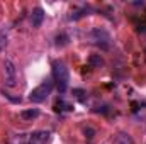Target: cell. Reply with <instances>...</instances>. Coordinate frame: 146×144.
<instances>
[{
    "label": "cell",
    "instance_id": "cell-10",
    "mask_svg": "<svg viewBox=\"0 0 146 144\" xmlns=\"http://www.w3.org/2000/svg\"><path fill=\"white\" fill-rule=\"evenodd\" d=\"M115 144H133V139L127 134H119L115 139Z\"/></svg>",
    "mask_w": 146,
    "mask_h": 144
},
{
    "label": "cell",
    "instance_id": "cell-8",
    "mask_svg": "<svg viewBox=\"0 0 146 144\" xmlns=\"http://www.w3.org/2000/svg\"><path fill=\"white\" fill-rule=\"evenodd\" d=\"M54 110L56 112H70V110H73V105L65 102V100H58L56 105H54Z\"/></svg>",
    "mask_w": 146,
    "mask_h": 144
},
{
    "label": "cell",
    "instance_id": "cell-2",
    "mask_svg": "<svg viewBox=\"0 0 146 144\" xmlns=\"http://www.w3.org/2000/svg\"><path fill=\"white\" fill-rule=\"evenodd\" d=\"M51 90H53V81L51 80H46V81H42L39 87H36L29 93V100L34 102V104H41V102H44L48 98V95L51 93Z\"/></svg>",
    "mask_w": 146,
    "mask_h": 144
},
{
    "label": "cell",
    "instance_id": "cell-5",
    "mask_svg": "<svg viewBox=\"0 0 146 144\" xmlns=\"http://www.w3.org/2000/svg\"><path fill=\"white\" fill-rule=\"evenodd\" d=\"M51 139L49 131H34L29 136V144H48Z\"/></svg>",
    "mask_w": 146,
    "mask_h": 144
},
{
    "label": "cell",
    "instance_id": "cell-3",
    "mask_svg": "<svg viewBox=\"0 0 146 144\" xmlns=\"http://www.w3.org/2000/svg\"><path fill=\"white\" fill-rule=\"evenodd\" d=\"M92 39H94V42H95L99 48H102V49H109L110 44H112L110 34L106 29H102V27H95V29L92 31Z\"/></svg>",
    "mask_w": 146,
    "mask_h": 144
},
{
    "label": "cell",
    "instance_id": "cell-9",
    "mask_svg": "<svg viewBox=\"0 0 146 144\" xmlns=\"http://www.w3.org/2000/svg\"><path fill=\"white\" fill-rule=\"evenodd\" d=\"M88 65L94 66V68H100V66L104 65V59L100 58V54H92V56L88 58Z\"/></svg>",
    "mask_w": 146,
    "mask_h": 144
},
{
    "label": "cell",
    "instance_id": "cell-6",
    "mask_svg": "<svg viewBox=\"0 0 146 144\" xmlns=\"http://www.w3.org/2000/svg\"><path fill=\"white\" fill-rule=\"evenodd\" d=\"M42 20H44V10L41 7H37L31 14V24H33V27H41Z\"/></svg>",
    "mask_w": 146,
    "mask_h": 144
},
{
    "label": "cell",
    "instance_id": "cell-1",
    "mask_svg": "<svg viewBox=\"0 0 146 144\" xmlns=\"http://www.w3.org/2000/svg\"><path fill=\"white\" fill-rule=\"evenodd\" d=\"M53 78L56 81L58 90L63 93L68 88V81H70V71L65 66V63H61V61H54L53 63Z\"/></svg>",
    "mask_w": 146,
    "mask_h": 144
},
{
    "label": "cell",
    "instance_id": "cell-4",
    "mask_svg": "<svg viewBox=\"0 0 146 144\" xmlns=\"http://www.w3.org/2000/svg\"><path fill=\"white\" fill-rule=\"evenodd\" d=\"M3 76H5V85L7 87H15L17 85V68L10 59L3 61Z\"/></svg>",
    "mask_w": 146,
    "mask_h": 144
},
{
    "label": "cell",
    "instance_id": "cell-7",
    "mask_svg": "<svg viewBox=\"0 0 146 144\" xmlns=\"http://www.w3.org/2000/svg\"><path fill=\"white\" fill-rule=\"evenodd\" d=\"M21 117L26 119V120H33V119L39 117V110H37V108H27V110H22V112H21Z\"/></svg>",
    "mask_w": 146,
    "mask_h": 144
},
{
    "label": "cell",
    "instance_id": "cell-12",
    "mask_svg": "<svg viewBox=\"0 0 146 144\" xmlns=\"http://www.w3.org/2000/svg\"><path fill=\"white\" fill-rule=\"evenodd\" d=\"M5 44H7V37H3V36H0V51L5 48Z\"/></svg>",
    "mask_w": 146,
    "mask_h": 144
},
{
    "label": "cell",
    "instance_id": "cell-11",
    "mask_svg": "<svg viewBox=\"0 0 146 144\" xmlns=\"http://www.w3.org/2000/svg\"><path fill=\"white\" fill-rule=\"evenodd\" d=\"M68 41H70V37L65 36V34L56 36V46H65V44H68Z\"/></svg>",
    "mask_w": 146,
    "mask_h": 144
}]
</instances>
